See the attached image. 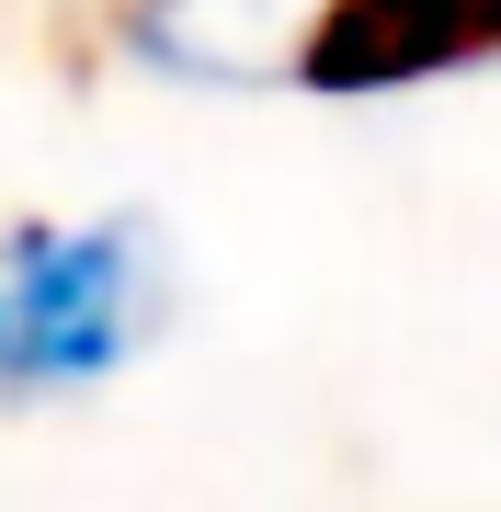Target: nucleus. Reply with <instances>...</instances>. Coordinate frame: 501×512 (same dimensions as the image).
<instances>
[{
	"label": "nucleus",
	"instance_id": "nucleus-1",
	"mask_svg": "<svg viewBox=\"0 0 501 512\" xmlns=\"http://www.w3.org/2000/svg\"><path fill=\"white\" fill-rule=\"evenodd\" d=\"M194 308V251L160 205H12L0 217V421L92 410L149 376Z\"/></svg>",
	"mask_w": 501,
	"mask_h": 512
}]
</instances>
